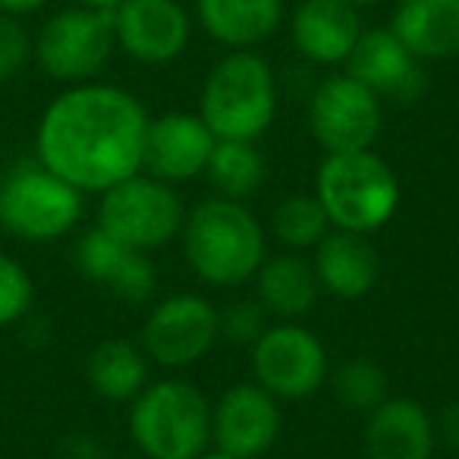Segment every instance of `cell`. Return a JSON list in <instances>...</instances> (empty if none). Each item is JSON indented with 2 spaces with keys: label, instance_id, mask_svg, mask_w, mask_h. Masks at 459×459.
<instances>
[{
  "label": "cell",
  "instance_id": "obj_1",
  "mask_svg": "<svg viewBox=\"0 0 459 459\" xmlns=\"http://www.w3.org/2000/svg\"><path fill=\"white\" fill-rule=\"evenodd\" d=\"M148 110L133 91L79 82L45 108L35 129V158L82 195L142 173Z\"/></svg>",
  "mask_w": 459,
  "mask_h": 459
},
{
  "label": "cell",
  "instance_id": "obj_2",
  "mask_svg": "<svg viewBox=\"0 0 459 459\" xmlns=\"http://www.w3.org/2000/svg\"><path fill=\"white\" fill-rule=\"evenodd\" d=\"M183 255L198 281L211 287H239L258 274L268 252L264 227L237 198H204L186 214Z\"/></svg>",
  "mask_w": 459,
  "mask_h": 459
},
{
  "label": "cell",
  "instance_id": "obj_3",
  "mask_svg": "<svg viewBox=\"0 0 459 459\" xmlns=\"http://www.w3.org/2000/svg\"><path fill=\"white\" fill-rule=\"evenodd\" d=\"M277 73L258 51H230L208 70L198 117L214 139L258 142L277 117Z\"/></svg>",
  "mask_w": 459,
  "mask_h": 459
},
{
  "label": "cell",
  "instance_id": "obj_4",
  "mask_svg": "<svg viewBox=\"0 0 459 459\" xmlns=\"http://www.w3.org/2000/svg\"><path fill=\"white\" fill-rule=\"evenodd\" d=\"M315 198L333 230L368 237L394 221L400 208V179L375 148L325 154L315 173Z\"/></svg>",
  "mask_w": 459,
  "mask_h": 459
},
{
  "label": "cell",
  "instance_id": "obj_5",
  "mask_svg": "<svg viewBox=\"0 0 459 459\" xmlns=\"http://www.w3.org/2000/svg\"><path fill=\"white\" fill-rule=\"evenodd\" d=\"M129 437L148 459H195L211 446V403L195 384H145L129 409Z\"/></svg>",
  "mask_w": 459,
  "mask_h": 459
},
{
  "label": "cell",
  "instance_id": "obj_6",
  "mask_svg": "<svg viewBox=\"0 0 459 459\" xmlns=\"http://www.w3.org/2000/svg\"><path fill=\"white\" fill-rule=\"evenodd\" d=\"M82 217V192L39 158L16 160L0 179V227L22 243H54Z\"/></svg>",
  "mask_w": 459,
  "mask_h": 459
},
{
  "label": "cell",
  "instance_id": "obj_7",
  "mask_svg": "<svg viewBox=\"0 0 459 459\" xmlns=\"http://www.w3.org/2000/svg\"><path fill=\"white\" fill-rule=\"evenodd\" d=\"M186 221V204L170 183L135 173L101 192L98 223L104 233L139 252H154L179 237Z\"/></svg>",
  "mask_w": 459,
  "mask_h": 459
},
{
  "label": "cell",
  "instance_id": "obj_8",
  "mask_svg": "<svg viewBox=\"0 0 459 459\" xmlns=\"http://www.w3.org/2000/svg\"><path fill=\"white\" fill-rule=\"evenodd\" d=\"M117 51L108 10L70 7L51 13L35 32V66L54 82H91Z\"/></svg>",
  "mask_w": 459,
  "mask_h": 459
},
{
  "label": "cell",
  "instance_id": "obj_9",
  "mask_svg": "<svg viewBox=\"0 0 459 459\" xmlns=\"http://www.w3.org/2000/svg\"><path fill=\"white\" fill-rule=\"evenodd\" d=\"M381 126L384 101L346 70L315 85L308 98V133L325 148V154L375 148Z\"/></svg>",
  "mask_w": 459,
  "mask_h": 459
},
{
  "label": "cell",
  "instance_id": "obj_10",
  "mask_svg": "<svg viewBox=\"0 0 459 459\" xmlns=\"http://www.w3.org/2000/svg\"><path fill=\"white\" fill-rule=\"evenodd\" d=\"M252 377L277 400H306L327 381V350L299 321L268 325L249 346Z\"/></svg>",
  "mask_w": 459,
  "mask_h": 459
},
{
  "label": "cell",
  "instance_id": "obj_11",
  "mask_svg": "<svg viewBox=\"0 0 459 459\" xmlns=\"http://www.w3.org/2000/svg\"><path fill=\"white\" fill-rule=\"evenodd\" d=\"M221 340L217 308L198 293L160 299L142 327V352L160 368H186L204 359Z\"/></svg>",
  "mask_w": 459,
  "mask_h": 459
},
{
  "label": "cell",
  "instance_id": "obj_12",
  "mask_svg": "<svg viewBox=\"0 0 459 459\" xmlns=\"http://www.w3.org/2000/svg\"><path fill=\"white\" fill-rule=\"evenodd\" d=\"M117 51L142 66L179 60L192 39V13L183 0H123L110 10Z\"/></svg>",
  "mask_w": 459,
  "mask_h": 459
},
{
  "label": "cell",
  "instance_id": "obj_13",
  "mask_svg": "<svg viewBox=\"0 0 459 459\" xmlns=\"http://www.w3.org/2000/svg\"><path fill=\"white\" fill-rule=\"evenodd\" d=\"M281 400L255 381L233 384L211 406V444L237 459H258L281 437Z\"/></svg>",
  "mask_w": 459,
  "mask_h": 459
},
{
  "label": "cell",
  "instance_id": "obj_14",
  "mask_svg": "<svg viewBox=\"0 0 459 459\" xmlns=\"http://www.w3.org/2000/svg\"><path fill=\"white\" fill-rule=\"evenodd\" d=\"M217 139L198 114L170 110L154 120H148L145 133V154H142V170L164 183H186V179L204 173L214 152Z\"/></svg>",
  "mask_w": 459,
  "mask_h": 459
},
{
  "label": "cell",
  "instance_id": "obj_15",
  "mask_svg": "<svg viewBox=\"0 0 459 459\" xmlns=\"http://www.w3.org/2000/svg\"><path fill=\"white\" fill-rule=\"evenodd\" d=\"M343 66L352 79L368 85L381 101L409 104L425 91L421 60L412 57L409 48L387 26L365 29Z\"/></svg>",
  "mask_w": 459,
  "mask_h": 459
},
{
  "label": "cell",
  "instance_id": "obj_16",
  "mask_svg": "<svg viewBox=\"0 0 459 459\" xmlns=\"http://www.w3.org/2000/svg\"><path fill=\"white\" fill-rule=\"evenodd\" d=\"M362 32V10L346 0H299L290 13V41L315 66H343Z\"/></svg>",
  "mask_w": 459,
  "mask_h": 459
},
{
  "label": "cell",
  "instance_id": "obj_17",
  "mask_svg": "<svg viewBox=\"0 0 459 459\" xmlns=\"http://www.w3.org/2000/svg\"><path fill=\"white\" fill-rule=\"evenodd\" d=\"M76 268L89 281L104 283L117 299L133 302V306L152 299L158 287V268L148 258V252L129 249L101 227L85 230L76 243Z\"/></svg>",
  "mask_w": 459,
  "mask_h": 459
},
{
  "label": "cell",
  "instance_id": "obj_18",
  "mask_svg": "<svg viewBox=\"0 0 459 459\" xmlns=\"http://www.w3.org/2000/svg\"><path fill=\"white\" fill-rule=\"evenodd\" d=\"M362 444L368 459H431L437 425L419 400L387 396L365 415Z\"/></svg>",
  "mask_w": 459,
  "mask_h": 459
},
{
  "label": "cell",
  "instance_id": "obj_19",
  "mask_svg": "<svg viewBox=\"0 0 459 459\" xmlns=\"http://www.w3.org/2000/svg\"><path fill=\"white\" fill-rule=\"evenodd\" d=\"M192 13L211 41L230 51H255L283 26V0H192Z\"/></svg>",
  "mask_w": 459,
  "mask_h": 459
},
{
  "label": "cell",
  "instance_id": "obj_20",
  "mask_svg": "<svg viewBox=\"0 0 459 459\" xmlns=\"http://www.w3.org/2000/svg\"><path fill=\"white\" fill-rule=\"evenodd\" d=\"M315 277L325 293L337 299H362L375 290L381 277V255L375 243L365 233L352 230H331L318 246L312 258Z\"/></svg>",
  "mask_w": 459,
  "mask_h": 459
},
{
  "label": "cell",
  "instance_id": "obj_21",
  "mask_svg": "<svg viewBox=\"0 0 459 459\" xmlns=\"http://www.w3.org/2000/svg\"><path fill=\"white\" fill-rule=\"evenodd\" d=\"M387 29L421 64L459 57V0H400Z\"/></svg>",
  "mask_w": 459,
  "mask_h": 459
},
{
  "label": "cell",
  "instance_id": "obj_22",
  "mask_svg": "<svg viewBox=\"0 0 459 459\" xmlns=\"http://www.w3.org/2000/svg\"><path fill=\"white\" fill-rule=\"evenodd\" d=\"M255 281V299L268 308V315H277L283 321H299L312 312L321 287L315 268L299 252L264 258Z\"/></svg>",
  "mask_w": 459,
  "mask_h": 459
},
{
  "label": "cell",
  "instance_id": "obj_23",
  "mask_svg": "<svg viewBox=\"0 0 459 459\" xmlns=\"http://www.w3.org/2000/svg\"><path fill=\"white\" fill-rule=\"evenodd\" d=\"M91 390L110 403H133L148 384V356L129 340H104L85 362Z\"/></svg>",
  "mask_w": 459,
  "mask_h": 459
},
{
  "label": "cell",
  "instance_id": "obj_24",
  "mask_svg": "<svg viewBox=\"0 0 459 459\" xmlns=\"http://www.w3.org/2000/svg\"><path fill=\"white\" fill-rule=\"evenodd\" d=\"M204 177L211 179L217 195L243 202L264 183L268 164H264V154L258 152L255 142L217 139L208 167H204Z\"/></svg>",
  "mask_w": 459,
  "mask_h": 459
},
{
  "label": "cell",
  "instance_id": "obj_25",
  "mask_svg": "<svg viewBox=\"0 0 459 459\" xmlns=\"http://www.w3.org/2000/svg\"><path fill=\"white\" fill-rule=\"evenodd\" d=\"M331 230V221H327L325 208H321V202L315 195L283 198L274 208V217H271V233L290 252L315 249Z\"/></svg>",
  "mask_w": 459,
  "mask_h": 459
},
{
  "label": "cell",
  "instance_id": "obj_26",
  "mask_svg": "<svg viewBox=\"0 0 459 459\" xmlns=\"http://www.w3.org/2000/svg\"><path fill=\"white\" fill-rule=\"evenodd\" d=\"M333 396L352 412H365L377 409L387 400V371L375 362V359H346L337 371L331 375Z\"/></svg>",
  "mask_w": 459,
  "mask_h": 459
},
{
  "label": "cell",
  "instance_id": "obj_27",
  "mask_svg": "<svg viewBox=\"0 0 459 459\" xmlns=\"http://www.w3.org/2000/svg\"><path fill=\"white\" fill-rule=\"evenodd\" d=\"M217 331L230 346H252L268 331V308L258 299H237L217 308Z\"/></svg>",
  "mask_w": 459,
  "mask_h": 459
},
{
  "label": "cell",
  "instance_id": "obj_28",
  "mask_svg": "<svg viewBox=\"0 0 459 459\" xmlns=\"http://www.w3.org/2000/svg\"><path fill=\"white\" fill-rule=\"evenodd\" d=\"M35 299V283L16 258L0 252V327L26 318Z\"/></svg>",
  "mask_w": 459,
  "mask_h": 459
},
{
  "label": "cell",
  "instance_id": "obj_29",
  "mask_svg": "<svg viewBox=\"0 0 459 459\" xmlns=\"http://www.w3.org/2000/svg\"><path fill=\"white\" fill-rule=\"evenodd\" d=\"M35 64V35L20 16L0 13V82H10Z\"/></svg>",
  "mask_w": 459,
  "mask_h": 459
},
{
  "label": "cell",
  "instance_id": "obj_30",
  "mask_svg": "<svg viewBox=\"0 0 459 459\" xmlns=\"http://www.w3.org/2000/svg\"><path fill=\"white\" fill-rule=\"evenodd\" d=\"M437 437L444 440L450 450L459 453V403L444 409V415H440V421H437Z\"/></svg>",
  "mask_w": 459,
  "mask_h": 459
},
{
  "label": "cell",
  "instance_id": "obj_31",
  "mask_svg": "<svg viewBox=\"0 0 459 459\" xmlns=\"http://www.w3.org/2000/svg\"><path fill=\"white\" fill-rule=\"evenodd\" d=\"M48 4H51V0H0V13L26 20V16H32V13H41Z\"/></svg>",
  "mask_w": 459,
  "mask_h": 459
},
{
  "label": "cell",
  "instance_id": "obj_32",
  "mask_svg": "<svg viewBox=\"0 0 459 459\" xmlns=\"http://www.w3.org/2000/svg\"><path fill=\"white\" fill-rule=\"evenodd\" d=\"M70 4H79V7H89V10H117L123 0H70Z\"/></svg>",
  "mask_w": 459,
  "mask_h": 459
},
{
  "label": "cell",
  "instance_id": "obj_33",
  "mask_svg": "<svg viewBox=\"0 0 459 459\" xmlns=\"http://www.w3.org/2000/svg\"><path fill=\"white\" fill-rule=\"evenodd\" d=\"M195 459H237V456H230V453H223L221 446H208V450H202Z\"/></svg>",
  "mask_w": 459,
  "mask_h": 459
},
{
  "label": "cell",
  "instance_id": "obj_34",
  "mask_svg": "<svg viewBox=\"0 0 459 459\" xmlns=\"http://www.w3.org/2000/svg\"><path fill=\"white\" fill-rule=\"evenodd\" d=\"M346 4H352L356 10H365V7H375V4H381V0H346Z\"/></svg>",
  "mask_w": 459,
  "mask_h": 459
},
{
  "label": "cell",
  "instance_id": "obj_35",
  "mask_svg": "<svg viewBox=\"0 0 459 459\" xmlns=\"http://www.w3.org/2000/svg\"><path fill=\"white\" fill-rule=\"evenodd\" d=\"M0 459H4V456H0Z\"/></svg>",
  "mask_w": 459,
  "mask_h": 459
}]
</instances>
